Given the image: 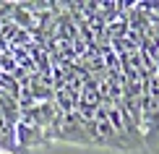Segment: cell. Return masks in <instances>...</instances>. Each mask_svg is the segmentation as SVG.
Returning <instances> with one entry per match:
<instances>
[{
	"label": "cell",
	"mask_w": 159,
	"mask_h": 154,
	"mask_svg": "<svg viewBox=\"0 0 159 154\" xmlns=\"http://www.w3.org/2000/svg\"><path fill=\"white\" fill-rule=\"evenodd\" d=\"M47 138L68 141V144L94 146V144H91V118H84L81 112H76V110L60 112L57 120L52 123V128L47 131Z\"/></svg>",
	"instance_id": "6da1fadb"
},
{
	"label": "cell",
	"mask_w": 159,
	"mask_h": 154,
	"mask_svg": "<svg viewBox=\"0 0 159 154\" xmlns=\"http://www.w3.org/2000/svg\"><path fill=\"white\" fill-rule=\"evenodd\" d=\"M0 154H11V152H8V149H0Z\"/></svg>",
	"instance_id": "277c9868"
},
{
	"label": "cell",
	"mask_w": 159,
	"mask_h": 154,
	"mask_svg": "<svg viewBox=\"0 0 159 154\" xmlns=\"http://www.w3.org/2000/svg\"><path fill=\"white\" fill-rule=\"evenodd\" d=\"M141 115L146 128V144H159V73L157 68L143 78V99H141Z\"/></svg>",
	"instance_id": "7a4b0ae2"
},
{
	"label": "cell",
	"mask_w": 159,
	"mask_h": 154,
	"mask_svg": "<svg viewBox=\"0 0 159 154\" xmlns=\"http://www.w3.org/2000/svg\"><path fill=\"white\" fill-rule=\"evenodd\" d=\"M91 144L104 146V149L128 152V144L123 141V136L117 133V128L112 125V120L107 115V107H97L94 118H91Z\"/></svg>",
	"instance_id": "3957f363"
}]
</instances>
